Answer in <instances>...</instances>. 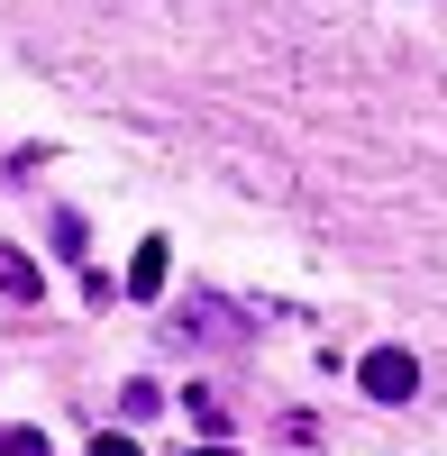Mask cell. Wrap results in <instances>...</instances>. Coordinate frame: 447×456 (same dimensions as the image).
Segmentation results:
<instances>
[{"instance_id": "6da1fadb", "label": "cell", "mask_w": 447, "mask_h": 456, "mask_svg": "<svg viewBox=\"0 0 447 456\" xmlns=\"http://www.w3.org/2000/svg\"><path fill=\"white\" fill-rule=\"evenodd\" d=\"M356 384L375 393V402H411L420 393V365H411V347H365L356 356Z\"/></svg>"}, {"instance_id": "7a4b0ae2", "label": "cell", "mask_w": 447, "mask_h": 456, "mask_svg": "<svg viewBox=\"0 0 447 456\" xmlns=\"http://www.w3.org/2000/svg\"><path fill=\"white\" fill-rule=\"evenodd\" d=\"M183 338H229V347H238V311H229V301H192V311H183Z\"/></svg>"}, {"instance_id": "3957f363", "label": "cell", "mask_w": 447, "mask_h": 456, "mask_svg": "<svg viewBox=\"0 0 447 456\" xmlns=\"http://www.w3.org/2000/svg\"><path fill=\"white\" fill-rule=\"evenodd\" d=\"M128 292H137V301H156V292H165V238H146V247L128 256Z\"/></svg>"}, {"instance_id": "277c9868", "label": "cell", "mask_w": 447, "mask_h": 456, "mask_svg": "<svg viewBox=\"0 0 447 456\" xmlns=\"http://www.w3.org/2000/svg\"><path fill=\"white\" fill-rule=\"evenodd\" d=\"M0 292H10V301H37V265H28L19 247H0Z\"/></svg>"}, {"instance_id": "5b68a950", "label": "cell", "mask_w": 447, "mask_h": 456, "mask_svg": "<svg viewBox=\"0 0 447 456\" xmlns=\"http://www.w3.org/2000/svg\"><path fill=\"white\" fill-rule=\"evenodd\" d=\"M0 456H46V429H0Z\"/></svg>"}, {"instance_id": "8992f818", "label": "cell", "mask_w": 447, "mask_h": 456, "mask_svg": "<svg viewBox=\"0 0 447 456\" xmlns=\"http://www.w3.org/2000/svg\"><path fill=\"white\" fill-rule=\"evenodd\" d=\"M156 402H165L156 384H119V411H128V420H146V411H156Z\"/></svg>"}, {"instance_id": "52a82bcc", "label": "cell", "mask_w": 447, "mask_h": 456, "mask_svg": "<svg viewBox=\"0 0 447 456\" xmlns=\"http://www.w3.org/2000/svg\"><path fill=\"white\" fill-rule=\"evenodd\" d=\"M92 456H137V447H128L119 429H110V438H92Z\"/></svg>"}]
</instances>
